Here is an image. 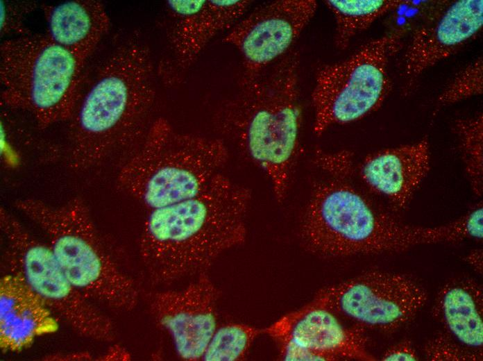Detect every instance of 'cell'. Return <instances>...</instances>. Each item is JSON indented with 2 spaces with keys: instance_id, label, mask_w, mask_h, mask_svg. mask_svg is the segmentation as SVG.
<instances>
[{
  "instance_id": "obj_25",
  "label": "cell",
  "mask_w": 483,
  "mask_h": 361,
  "mask_svg": "<svg viewBox=\"0 0 483 361\" xmlns=\"http://www.w3.org/2000/svg\"><path fill=\"white\" fill-rule=\"evenodd\" d=\"M423 351L425 358L431 361L482 360V353L455 343L444 334H439L428 341L424 346Z\"/></svg>"
},
{
  "instance_id": "obj_8",
  "label": "cell",
  "mask_w": 483,
  "mask_h": 361,
  "mask_svg": "<svg viewBox=\"0 0 483 361\" xmlns=\"http://www.w3.org/2000/svg\"><path fill=\"white\" fill-rule=\"evenodd\" d=\"M405 37L387 33L365 43L346 59L319 68L311 94L315 135L380 108L392 89L390 64L404 48Z\"/></svg>"
},
{
  "instance_id": "obj_17",
  "label": "cell",
  "mask_w": 483,
  "mask_h": 361,
  "mask_svg": "<svg viewBox=\"0 0 483 361\" xmlns=\"http://www.w3.org/2000/svg\"><path fill=\"white\" fill-rule=\"evenodd\" d=\"M58 324L42 299L19 276L9 273L0 280V346L20 352L36 337L51 333Z\"/></svg>"
},
{
  "instance_id": "obj_18",
  "label": "cell",
  "mask_w": 483,
  "mask_h": 361,
  "mask_svg": "<svg viewBox=\"0 0 483 361\" xmlns=\"http://www.w3.org/2000/svg\"><path fill=\"white\" fill-rule=\"evenodd\" d=\"M483 292L482 286L469 278L445 283L437 294L432 315L459 344L482 353Z\"/></svg>"
},
{
  "instance_id": "obj_30",
  "label": "cell",
  "mask_w": 483,
  "mask_h": 361,
  "mask_svg": "<svg viewBox=\"0 0 483 361\" xmlns=\"http://www.w3.org/2000/svg\"><path fill=\"white\" fill-rule=\"evenodd\" d=\"M92 355L87 353H56L51 354L46 356L45 360H92Z\"/></svg>"
},
{
  "instance_id": "obj_3",
  "label": "cell",
  "mask_w": 483,
  "mask_h": 361,
  "mask_svg": "<svg viewBox=\"0 0 483 361\" xmlns=\"http://www.w3.org/2000/svg\"><path fill=\"white\" fill-rule=\"evenodd\" d=\"M300 58L289 51L238 92L216 117L221 132L267 176L275 198L286 197L300 150Z\"/></svg>"
},
{
  "instance_id": "obj_20",
  "label": "cell",
  "mask_w": 483,
  "mask_h": 361,
  "mask_svg": "<svg viewBox=\"0 0 483 361\" xmlns=\"http://www.w3.org/2000/svg\"><path fill=\"white\" fill-rule=\"evenodd\" d=\"M323 2L335 18L334 44L344 50L355 35L395 8L401 0H326Z\"/></svg>"
},
{
  "instance_id": "obj_11",
  "label": "cell",
  "mask_w": 483,
  "mask_h": 361,
  "mask_svg": "<svg viewBox=\"0 0 483 361\" xmlns=\"http://www.w3.org/2000/svg\"><path fill=\"white\" fill-rule=\"evenodd\" d=\"M315 0H278L254 10L223 38L239 53L242 78L262 73L289 51L317 10Z\"/></svg>"
},
{
  "instance_id": "obj_19",
  "label": "cell",
  "mask_w": 483,
  "mask_h": 361,
  "mask_svg": "<svg viewBox=\"0 0 483 361\" xmlns=\"http://www.w3.org/2000/svg\"><path fill=\"white\" fill-rule=\"evenodd\" d=\"M46 35L85 60L108 33L110 20L103 4L73 0L47 8Z\"/></svg>"
},
{
  "instance_id": "obj_21",
  "label": "cell",
  "mask_w": 483,
  "mask_h": 361,
  "mask_svg": "<svg viewBox=\"0 0 483 361\" xmlns=\"http://www.w3.org/2000/svg\"><path fill=\"white\" fill-rule=\"evenodd\" d=\"M454 131L471 187L476 196H481L483 190L482 113L457 119Z\"/></svg>"
},
{
  "instance_id": "obj_2",
  "label": "cell",
  "mask_w": 483,
  "mask_h": 361,
  "mask_svg": "<svg viewBox=\"0 0 483 361\" xmlns=\"http://www.w3.org/2000/svg\"><path fill=\"white\" fill-rule=\"evenodd\" d=\"M250 190L221 172L198 194L150 210L139 242L154 284L206 272L225 251L246 237Z\"/></svg>"
},
{
  "instance_id": "obj_7",
  "label": "cell",
  "mask_w": 483,
  "mask_h": 361,
  "mask_svg": "<svg viewBox=\"0 0 483 361\" xmlns=\"http://www.w3.org/2000/svg\"><path fill=\"white\" fill-rule=\"evenodd\" d=\"M87 60L46 35H24L0 47L1 99L41 129L69 121L84 87Z\"/></svg>"
},
{
  "instance_id": "obj_29",
  "label": "cell",
  "mask_w": 483,
  "mask_h": 361,
  "mask_svg": "<svg viewBox=\"0 0 483 361\" xmlns=\"http://www.w3.org/2000/svg\"><path fill=\"white\" fill-rule=\"evenodd\" d=\"M465 260L477 273L482 274L483 252L482 249L471 251L465 258Z\"/></svg>"
},
{
  "instance_id": "obj_12",
  "label": "cell",
  "mask_w": 483,
  "mask_h": 361,
  "mask_svg": "<svg viewBox=\"0 0 483 361\" xmlns=\"http://www.w3.org/2000/svg\"><path fill=\"white\" fill-rule=\"evenodd\" d=\"M219 294L209 276L203 272L183 289L158 292L150 297L152 316L170 335L181 359H201L217 329Z\"/></svg>"
},
{
  "instance_id": "obj_14",
  "label": "cell",
  "mask_w": 483,
  "mask_h": 361,
  "mask_svg": "<svg viewBox=\"0 0 483 361\" xmlns=\"http://www.w3.org/2000/svg\"><path fill=\"white\" fill-rule=\"evenodd\" d=\"M277 343H288L307 349L323 361L375 360L367 350L364 328H347L334 313L312 301L287 314L263 329Z\"/></svg>"
},
{
  "instance_id": "obj_28",
  "label": "cell",
  "mask_w": 483,
  "mask_h": 361,
  "mask_svg": "<svg viewBox=\"0 0 483 361\" xmlns=\"http://www.w3.org/2000/svg\"><path fill=\"white\" fill-rule=\"evenodd\" d=\"M205 3L206 0H170L167 1V7L173 17H178L199 12Z\"/></svg>"
},
{
  "instance_id": "obj_23",
  "label": "cell",
  "mask_w": 483,
  "mask_h": 361,
  "mask_svg": "<svg viewBox=\"0 0 483 361\" xmlns=\"http://www.w3.org/2000/svg\"><path fill=\"white\" fill-rule=\"evenodd\" d=\"M443 1L401 0L387 13L386 26L388 33L405 36L408 33H412L439 8Z\"/></svg>"
},
{
  "instance_id": "obj_9",
  "label": "cell",
  "mask_w": 483,
  "mask_h": 361,
  "mask_svg": "<svg viewBox=\"0 0 483 361\" xmlns=\"http://www.w3.org/2000/svg\"><path fill=\"white\" fill-rule=\"evenodd\" d=\"M0 228L9 271L20 276L79 335L100 342L115 338L111 319L68 279L49 246L34 237L3 208Z\"/></svg>"
},
{
  "instance_id": "obj_27",
  "label": "cell",
  "mask_w": 483,
  "mask_h": 361,
  "mask_svg": "<svg viewBox=\"0 0 483 361\" xmlns=\"http://www.w3.org/2000/svg\"><path fill=\"white\" fill-rule=\"evenodd\" d=\"M419 357L412 342L409 339L402 340L388 348L382 354L381 360L384 361H416Z\"/></svg>"
},
{
  "instance_id": "obj_22",
  "label": "cell",
  "mask_w": 483,
  "mask_h": 361,
  "mask_svg": "<svg viewBox=\"0 0 483 361\" xmlns=\"http://www.w3.org/2000/svg\"><path fill=\"white\" fill-rule=\"evenodd\" d=\"M263 329L232 323L217 328L208 342L202 360L238 361L246 358L249 350Z\"/></svg>"
},
{
  "instance_id": "obj_31",
  "label": "cell",
  "mask_w": 483,
  "mask_h": 361,
  "mask_svg": "<svg viewBox=\"0 0 483 361\" xmlns=\"http://www.w3.org/2000/svg\"><path fill=\"white\" fill-rule=\"evenodd\" d=\"M130 358L129 353L123 347L115 345L101 357L102 360H127Z\"/></svg>"
},
{
  "instance_id": "obj_26",
  "label": "cell",
  "mask_w": 483,
  "mask_h": 361,
  "mask_svg": "<svg viewBox=\"0 0 483 361\" xmlns=\"http://www.w3.org/2000/svg\"><path fill=\"white\" fill-rule=\"evenodd\" d=\"M314 158L317 167L332 178L346 179L354 170L353 153L348 150L328 152L316 149Z\"/></svg>"
},
{
  "instance_id": "obj_6",
  "label": "cell",
  "mask_w": 483,
  "mask_h": 361,
  "mask_svg": "<svg viewBox=\"0 0 483 361\" xmlns=\"http://www.w3.org/2000/svg\"><path fill=\"white\" fill-rule=\"evenodd\" d=\"M15 205L43 230L63 272L88 299L124 311L135 308L137 286L106 249L81 199L60 205L24 199Z\"/></svg>"
},
{
  "instance_id": "obj_13",
  "label": "cell",
  "mask_w": 483,
  "mask_h": 361,
  "mask_svg": "<svg viewBox=\"0 0 483 361\" xmlns=\"http://www.w3.org/2000/svg\"><path fill=\"white\" fill-rule=\"evenodd\" d=\"M483 1H443L412 33L398 62L399 75L410 89L425 71L457 52L481 31Z\"/></svg>"
},
{
  "instance_id": "obj_5",
  "label": "cell",
  "mask_w": 483,
  "mask_h": 361,
  "mask_svg": "<svg viewBox=\"0 0 483 361\" xmlns=\"http://www.w3.org/2000/svg\"><path fill=\"white\" fill-rule=\"evenodd\" d=\"M311 251L327 257L398 253L430 244V227L402 223L378 210L346 181L314 183L300 223Z\"/></svg>"
},
{
  "instance_id": "obj_24",
  "label": "cell",
  "mask_w": 483,
  "mask_h": 361,
  "mask_svg": "<svg viewBox=\"0 0 483 361\" xmlns=\"http://www.w3.org/2000/svg\"><path fill=\"white\" fill-rule=\"evenodd\" d=\"M483 91V62L480 57L460 70L439 95V107L480 95Z\"/></svg>"
},
{
  "instance_id": "obj_10",
  "label": "cell",
  "mask_w": 483,
  "mask_h": 361,
  "mask_svg": "<svg viewBox=\"0 0 483 361\" xmlns=\"http://www.w3.org/2000/svg\"><path fill=\"white\" fill-rule=\"evenodd\" d=\"M313 301L363 328L391 331L414 319L427 293L406 274L370 271L321 289Z\"/></svg>"
},
{
  "instance_id": "obj_1",
  "label": "cell",
  "mask_w": 483,
  "mask_h": 361,
  "mask_svg": "<svg viewBox=\"0 0 483 361\" xmlns=\"http://www.w3.org/2000/svg\"><path fill=\"white\" fill-rule=\"evenodd\" d=\"M156 94L150 49L138 35L130 36L110 53L83 87L69 119L68 166L84 171L141 142Z\"/></svg>"
},
{
  "instance_id": "obj_15",
  "label": "cell",
  "mask_w": 483,
  "mask_h": 361,
  "mask_svg": "<svg viewBox=\"0 0 483 361\" xmlns=\"http://www.w3.org/2000/svg\"><path fill=\"white\" fill-rule=\"evenodd\" d=\"M430 169L429 141L387 148L366 156L359 175L374 194L397 210L406 208Z\"/></svg>"
},
{
  "instance_id": "obj_4",
  "label": "cell",
  "mask_w": 483,
  "mask_h": 361,
  "mask_svg": "<svg viewBox=\"0 0 483 361\" xmlns=\"http://www.w3.org/2000/svg\"><path fill=\"white\" fill-rule=\"evenodd\" d=\"M228 158L222 139L178 132L159 117L121 166L117 185L151 210L198 194Z\"/></svg>"
},
{
  "instance_id": "obj_16",
  "label": "cell",
  "mask_w": 483,
  "mask_h": 361,
  "mask_svg": "<svg viewBox=\"0 0 483 361\" xmlns=\"http://www.w3.org/2000/svg\"><path fill=\"white\" fill-rule=\"evenodd\" d=\"M248 0H206L198 12L173 17L170 60L161 64L163 81L176 83L194 65L209 42L218 33L230 30L251 4Z\"/></svg>"
}]
</instances>
